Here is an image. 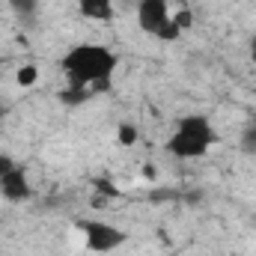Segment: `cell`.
<instances>
[{"mask_svg":"<svg viewBox=\"0 0 256 256\" xmlns=\"http://www.w3.org/2000/svg\"><path fill=\"white\" fill-rule=\"evenodd\" d=\"M120 66V57L108 48V45H96V42H80L74 48H68L63 57V72L68 86H80V90H104L114 78Z\"/></svg>","mask_w":256,"mask_h":256,"instance_id":"6da1fadb","label":"cell"},{"mask_svg":"<svg viewBox=\"0 0 256 256\" xmlns=\"http://www.w3.org/2000/svg\"><path fill=\"white\" fill-rule=\"evenodd\" d=\"M218 140V131L214 126L200 116V114H191V116H182L179 126L173 131V137L167 140V152L176 155V158H202Z\"/></svg>","mask_w":256,"mask_h":256,"instance_id":"7a4b0ae2","label":"cell"},{"mask_svg":"<svg viewBox=\"0 0 256 256\" xmlns=\"http://www.w3.org/2000/svg\"><path fill=\"white\" fill-rule=\"evenodd\" d=\"M78 230L84 232V242L92 254H110L128 238L122 230H116L114 224H104V220H80Z\"/></svg>","mask_w":256,"mask_h":256,"instance_id":"3957f363","label":"cell"},{"mask_svg":"<svg viewBox=\"0 0 256 256\" xmlns=\"http://www.w3.org/2000/svg\"><path fill=\"white\" fill-rule=\"evenodd\" d=\"M173 18L170 12V0H140L137 3V24L143 33L149 36H158L161 27Z\"/></svg>","mask_w":256,"mask_h":256,"instance_id":"277c9868","label":"cell"},{"mask_svg":"<svg viewBox=\"0 0 256 256\" xmlns=\"http://www.w3.org/2000/svg\"><path fill=\"white\" fill-rule=\"evenodd\" d=\"M0 194L9 200V202H24L30 196V182H27V173L15 164L3 179H0Z\"/></svg>","mask_w":256,"mask_h":256,"instance_id":"5b68a950","label":"cell"},{"mask_svg":"<svg viewBox=\"0 0 256 256\" xmlns=\"http://www.w3.org/2000/svg\"><path fill=\"white\" fill-rule=\"evenodd\" d=\"M80 15L90 21H110L114 18V0H78Z\"/></svg>","mask_w":256,"mask_h":256,"instance_id":"8992f818","label":"cell"},{"mask_svg":"<svg viewBox=\"0 0 256 256\" xmlns=\"http://www.w3.org/2000/svg\"><path fill=\"white\" fill-rule=\"evenodd\" d=\"M63 98L68 108H78V104H84V102H90L92 98V90H80V86H68V90H63Z\"/></svg>","mask_w":256,"mask_h":256,"instance_id":"52a82bcc","label":"cell"},{"mask_svg":"<svg viewBox=\"0 0 256 256\" xmlns=\"http://www.w3.org/2000/svg\"><path fill=\"white\" fill-rule=\"evenodd\" d=\"M137 137H140V131L134 122H122V126L116 128V140L122 143V146H134L137 143Z\"/></svg>","mask_w":256,"mask_h":256,"instance_id":"ba28073f","label":"cell"},{"mask_svg":"<svg viewBox=\"0 0 256 256\" xmlns=\"http://www.w3.org/2000/svg\"><path fill=\"white\" fill-rule=\"evenodd\" d=\"M15 80H18V86H33L39 80V68L36 66H21L18 74H15Z\"/></svg>","mask_w":256,"mask_h":256,"instance_id":"9c48e42d","label":"cell"},{"mask_svg":"<svg viewBox=\"0 0 256 256\" xmlns=\"http://www.w3.org/2000/svg\"><path fill=\"white\" fill-rule=\"evenodd\" d=\"M182 36V27H179V21L176 18H170L164 27H161V33H158V39L161 42H173V39H179Z\"/></svg>","mask_w":256,"mask_h":256,"instance_id":"30bf717a","label":"cell"},{"mask_svg":"<svg viewBox=\"0 0 256 256\" xmlns=\"http://www.w3.org/2000/svg\"><path fill=\"white\" fill-rule=\"evenodd\" d=\"M242 152L256 155V122L250 128H244V131H242Z\"/></svg>","mask_w":256,"mask_h":256,"instance_id":"8fae6325","label":"cell"},{"mask_svg":"<svg viewBox=\"0 0 256 256\" xmlns=\"http://www.w3.org/2000/svg\"><path fill=\"white\" fill-rule=\"evenodd\" d=\"M9 6H12L18 15H33V9H36V0H9Z\"/></svg>","mask_w":256,"mask_h":256,"instance_id":"7c38bea8","label":"cell"},{"mask_svg":"<svg viewBox=\"0 0 256 256\" xmlns=\"http://www.w3.org/2000/svg\"><path fill=\"white\" fill-rule=\"evenodd\" d=\"M12 167H15V161H12L9 155H3V152H0V179H3V176L12 170Z\"/></svg>","mask_w":256,"mask_h":256,"instance_id":"4fadbf2b","label":"cell"},{"mask_svg":"<svg viewBox=\"0 0 256 256\" xmlns=\"http://www.w3.org/2000/svg\"><path fill=\"white\" fill-rule=\"evenodd\" d=\"M250 63L256 66V36L250 39Z\"/></svg>","mask_w":256,"mask_h":256,"instance_id":"5bb4252c","label":"cell"},{"mask_svg":"<svg viewBox=\"0 0 256 256\" xmlns=\"http://www.w3.org/2000/svg\"><path fill=\"white\" fill-rule=\"evenodd\" d=\"M0 122H3V104H0Z\"/></svg>","mask_w":256,"mask_h":256,"instance_id":"9a60e30c","label":"cell"}]
</instances>
